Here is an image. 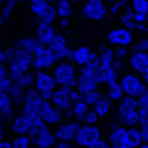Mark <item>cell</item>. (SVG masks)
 Segmentation results:
<instances>
[{
	"instance_id": "5b68a950",
	"label": "cell",
	"mask_w": 148,
	"mask_h": 148,
	"mask_svg": "<svg viewBox=\"0 0 148 148\" xmlns=\"http://www.w3.org/2000/svg\"><path fill=\"white\" fill-rule=\"evenodd\" d=\"M125 96H132V98H139L145 91H146V86H145V80L139 73L136 71H122L120 73V79H119Z\"/></svg>"
},
{
	"instance_id": "d590c367",
	"label": "cell",
	"mask_w": 148,
	"mask_h": 148,
	"mask_svg": "<svg viewBox=\"0 0 148 148\" xmlns=\"http://www.w3.org/2000/svg\"><path fill=\"white\" fill-rule=\"evenodd\" d=\"M129 7L138 14L148 16V0H129Z\"/></svg>"
},
{
	"instance_id": "680465c9",
	"label": "cell",
	"mask_w": 148,
	"mask_h": 148,
	"mask_svg": "<svg viewBox=\"0 0 148 148\" xmlns=\"http://www.w3.org/2000/svg\"><path fill=\"white\" fill-rule=\"evenodd\" d=\"M19 2H32V0H19Z\"/></svg>"
},
{
	"instance_id": "c3c4849f",
	"label": "cell",
	"mask_w": 148,
	"mask_h": 148,
	"mask_svg": "<svg viewBox=\"0 0 148 148\" xmlns=\"http://www.w3.org/2000/svg\"><path fill=\"white\" fill-rule=\"evenodd\" d=\"M0 64H7V54L2 45H0Z\"/></svg>"
},
{
	"instance_id": "6f0895ef",
	"label": "cell",
	"mask_w": 148,
	"mask_h": 148,
	"mask_svg": "<svg viewBox=\"0 0 148 148\" xmlns=\"http://www.w3.org/2000/svg\"><path fill=\"white\" fill-rule=\"evenodd\" d=\"M4 2H5V0H0V9H2V5H4Z\"/></svg>"
},
{
	"instance_id": "681fc988",
	"label": "cell",
	"mask_w": 148,
	"mask_h": 148,
	"mask_svg": "<svg viewBox=\"0 0 148 148\" xmlns=\"http://www.w3.org/2000/svg\"><path fill=\"white\" fill-rule=\"evenodd\" d=\"M4 134H5V120L0 117V139H4Z\"/></svg>"
},
{
	"instance_id": "11a10c76",
	"label": "cell",
	"mask_w": 148,
	"mask_h": 148,
	"mask_svg": "<svg viewBox=\"0 0 148 148\" xmlns=\"http://www.w3.org/2000/svg\"><path fill=\"white\" fill-rule=\"evenodd\" d=\"M4 21H5V16L2 14V11H0V26H2V25H4Z\"/></svg>"
},
{
	"instance_id": "7a4b0ae2",
	"label": "cell",
	"mask_w": 148,
	"mask_h": 148,
	"mask_svg": "<svg viewBox=\"0 0 148 148\" xmlns=\"http://www.w3.org/2000/svg\"><path fill=\"white\" fill-rule=\"evenodd\" d=\"M117 120L125 127H132L139 124V103L138 98L124 96L117 105Z\"/></svg>"
},
{
	"instance_id": "f6af8a7d",
	"label": "cell",
	"mask_w": 148,
	"mask_h": 148,
	"mask_svg": "<svg viewBox=\"0 0 148 148\" xmlns=\"http://www.w3.org/2000/svg\"><path fill=\"white\" fill-rule=\"evenodd\" d=\"M89 148H112V145L108 143V139H99V141H96L92 146H89Z\"/></svg>"
},
{
	"instance_id": "9c48e42d",
	"label": "cell",
	"mask_w": 148,
	"mask_h": 148,
	"mask_svg": "<svg viewBox=\"0 0 148 148\" xmlns=\"http://www.w3.org/2000/svg\"><path fill=\"white\" fill-rule=\"evenodd\" d=\"M30 11L38 18V21L54 23L56 19H59L56 5L47 2V0H32V2H30Z\"/></svg>"
},
{
	"instance_id": "7402d4cb",
	"label": "cell",
	"mask_w": 148,
	"mask_h": 148,
	"mask_svg": "<svg viewBox=\"0 0 148 148\" xmlns=\"http://www.w3.org/2000/svg\"><path fill=\"white\" fill-rule=\"evenodd\" d=\"M30 127H32V117H28L26 113H19L16 115L12 120H11V131L19 136V134H28L30 132Z\"/></svg>"
},
{
	"instance_id": "603a6c76",
	"label": "cell",
	"mask_w": 148,
	"mask_h": 148,
	"mask_svg": "<svg viewBox=\"0 0 148 148\" xmlns=\"http://www.w3.org/2000/svg\"><path fill=\"white\" fill-rule=\"evenodd\" d=\"M12 105H14V101H12L11 94L7 91H0V117H2L5 122L7 120H12L16 117Z\"/></svg>"
},
{
	"instance_id": "2e32d148",
	"label": "cell",
	"mask_w": 148,
	"mask_h": 148,
	"mask_svg": "<svg viewBox=\"0 0 148 148\" xmlns=\"http://www.w3.org/2000/svg\"><path fill=\"white\" fill-rule=\"evenodd\" d=\"M49 47H51V51L56 54V58L59 59V61H64V59H70V56H71V47H70V44H68V40H66V37L63 35V33H58L54 38H52V42L49 44Z\"/></svg>"
},
{
	"instance_id": "9a60e30c",
	"label": "cell",
	"mask_w": 148,
	"mask_h": 148,
	"mask_svg": "<svg viewBox=\"0 0 148 148\" xmlns=\"http://www.w3.org/2000/svg\"><path fill=\"white\" fill-rule=\"evenodd\" d=\"M108 143L112 145V148H136L129 139L127 127L122 125V124L112 127V131L108 134Z\"/></svg>"
},
{
	"instance_id": "52a82bcc",
	"label": "cell",
	"mask_w": 148,
	"mask_h": 148,
	"mask_svg": "<svg viewBox=\"0 0 148 148\" xmlns=\"http://www.w3.org/2000/svg\"><path fill=\"white\" fill-rule=\"evenodd\" d=\"M134 40H136L134 32L125 28V26H122V25L112 28L106 33V42L112 47H131L134 44Z\"/></svg>"
},
{
	"instance_id": "4fadbf2b",
	"label": "cell",
	"mask_w": 148,
	"mask_h": 148,
	"mask_svg": "<svg viewBox=\"0 0 148 148\" xmlns=\"http://www.w3.org/2000/svg\"><path fill=\"white\" fill-rule=\"evenodd\" d=\"M45 99L38 94V91L35 89V87H32V89H28L26 91V98H25V103L21 105V112L23 113H26L28 117H32V119H35V117H40V108H42V103H44Z\"/></svg>"
},
{
	"instance_id": "7dc6e473",
	"label": "cell",
	"mask_w": 148,
	"mask_h": 148,
	"mask_svg": "<svg viewBox=\"0 0 148 148\" xmlns=\"http://www.w3.org/2000/svg\"><path fill=\"white\" fill-rule=\"evenodd\" d=\"M54 148H73V143H70V141H58L54 145Z\"/></svg>"
},
{
	"instance_id": "484cf974",
	"label": "cell",
	"mask_w": 148,
	"mask_h": 148,
	"mask_svg": "<svg viewBox=\"0 0 148 148\" xmlns=\"http://www.w3.org/2000/svg\"><path fill=\"white\" fill-rule=\"evenodd\" d=\"M54 5H56L59 19H71V16H73V4H71V0H56Z\"/></svg>"
},
{
	"instance_id": "cb8c5ba5",
	"label": "cell",
	"mask_w": 148,
	"mask_h": 148,
	"mask_svg": "<svg viewBox=\"0 0 148 148\" xmlns=\"http://www.w3.org/2000/svg\"><path fill=\"white\" fill-rule=\"evenodd\" d=\"M99 77L103 86H110L120 79V71L115 66H99Z\"/></svg>"
},
{
	"instance_id": "bcb514c9",
	"label": "cell",
	"mask_w": 148,
	"mask_h": 148,
	"mask_svg": "<svg viewBox=\"0 0 148 148\" xmlns=\"http://www.w3.org/2000/svg\"><path fill=\"white\" fill-rule=\"evenodd\" d=\"M138 103H139V106H146V108H148V89L138 98Z\"/></svg>"
},
{
	"instance_id": "91938a15",
	"label": "cell",
	"mask_w": 148,
	"mask_h": 148,
	"mask_svg": "<svg viewBox=\"0 0 148 148\" xmlns=\"http://www.w3.org/2000/svg\"><path fill=\"white\" fill-rule=\"evenodd\" d=\"M47 2H51V4H54V2H56V0H47Z\"/></svg>"
},
{
	"instance_id": "b9f144b4",
	"label": "cell",
	"mask_w": 148,
	"mask_h": 148,
	"mask_svg": "<svg viewBox=\"0 0 148 148\" xmlns=\"http://www.w3.org/2000/svg\"><path fill=\"white\" fill-rule=\"evenodd\" d=\"M139 124H148V108L146 106H139Z\"/></svg>"
},
{
	"instance_id": "8d00e7d4",
	"label": "cell",
	"mask_w": 148,
	"mask_h": 148,
	"mask_svg": "<svg viewBox=\"0 0 148 148\" xmlns=\"http://www.w3.org/2000/svg\"><path fill=\"white\" fill-rule=\"evenodd\" d=\"M132 51H139V52H148V35H141L139 38L134 40V44L131 45Z\"/></svg>"
},
{
	"instance_id": "277c9868",
	"label": "cell",
	"mask_w": 148,
	"mask_h": 148,
	"mask_svg": "<svg viewBox=\"0 0 148 148\" xmlns=\"http://www.w3.org/2000/svg\"><path fill=\"white\" fill-rule=\"evenodd\" d=\"M82 98H84V94H82L77 87L58 86V89H56V91L52 92V96H51V101H52L58 108H61L63 112H66V110L71 108L73 103L79 101V99H82Z\"/></svg>"
},
{
	"instance_id": "f1b7e54d",
	"label": "cell",
	"mask_w": 148,
	"mask_h": 148,
	"mask_svg": "<svg viewBox=\"0 0 148 148\" xmlns=\"http://www.w3.org/2000/svg\"><path fill=\"white\" fill-rule=\"evenodd\" d=\"M26 91H28V89H25L21 84L12 82L7 92L11 94V98H12V101H14L16 105H23V103H25V98H26Z\"/></svg>"
},
{
	"instance_id": "8fae6325",
	"label": "cell",
	"mask_w": 148,
	"mask_h": 148,
	"mask_svg": "<svg viewBox=\"0 0 148 148\" xmlns=\"http://www.w3.org/2000/svg\"><path fill=\"white\" fill-rule=\"evenodd\" d=\"M103 138L101 134V129L98 125H91V124H82L80 125V131L77 134V139H75V145L79 148H89L92 146L96 141H99Z\"/></svg>"
},
{
	"instance_id": "ac0fdd59",
	"label": "cell",
	"mask_w": 148,
	"mask_h": 148,
	"mask_svg": "<svg viewBox=\"0 0 148 148\" xmlns=\"http://www.w3.org/2000/svg\"><path fill=\"white\" fill-rule=\"evenodd\" d=\"M94 54H96V52H94L91 47H87V45H79V47H75V49L71 51L70 61L75 63L79 68H82V66H86V64H89V63L92 61Z\"/></svg>"
},
{
	"instance_id": "d6a6232c",
	"label": "cell",
	"mask_w": 148,
	"mask_h": 148,
	"mask_svg": "<svg viewBox=\"0 0 148 148\" xmlns=\"http://www.w3.org/2000/svg\"><path fill=\"white\" fill-rule=\"evenodd\" d=\"M33 141L30 134H19L12 139V148H32Z\"/></svg>"
},
{
	"instance_id": "3957f363",
	"label": "cell",
	"mask_w": 148,
	"mask_h": 148,
	"mask_svg": "<svg viewBox=\"0 0 148 148\" xmlns=\"http://www.w3.org/2000/svg\"><path fill=\"white\" fill-rule=\"evenodd\" d=\"M52 75H54L58 86L77 87V80H79V66H77L75 63H71L70 59L58 61V64L52 68Z\"/></svg>"
},
{
	"instance_id": "d6986e66",
	"label": "cell",
	"mask_w": 148,
	"mask_h": 148,
	"mask_svg": "<svg viewBox=\"0 0 148 148\" xmlns=\"http://www.w3.org/2000/svg\"><path fill=\"white\" fill-rule=\"evenodd\" d=\"M32 141H33V146L37 148H54V145L58 143V138L54 131H51V127H45L35 136H32Z\"/></svg>"
},
{
	"instance_id": "4dcf8cb0",
	"label": "cell",
	"mask_w": 148,
	"mask_h": 148,
	"mask_svg": "<svg viewBox=\"0 0 148 148\" xmlns=\"http://www.w3.org/2000/svg\"><path fill=\"white\" fill-rule=\"evenodd\" d=\"M113 103H119L124 96H125V92H124V89H122V86H120V82L117 80V82H113V84H110V86H106V92H105Z\"/></svg>"
},
{
	"instance_id": "7bdbcfd3",
	"label": "cell",
	"mask_w": 148,
	"mask_h": 148,
	"mask_svg": "<svg viewBox=\"0 0 148 148\" xmlns=\"http://www.w3.org/2000/svg\"><path fill=\"white\" fill-rule=\"evenodd\" d=\"M136 32H138L139 35H148V19H146V21H143V23H138Z\"/></svg>"
},
{
	"instance_id": "f907efd6",
	"label": "cell",
	"mask_w": 148,
	"mask_h": 148,
	"mask_svg": "<svg viewBox=\"0 0 148 148\" xmlns=\"http://www.w3.org/2000/svg\"><path fill=\"white\" fill-rule=\"evenodd\" d=\"M0 148H12V141H9V139H0Z\"/></svg>"
},
{
	"instance_id": "5bb4252c",
	"label": "cell",
	"mask_w": 148,
	"mask_h": 148,
	"mask_svg": "<svg viewBox=\"0 0 148 148\" xmlns=\"http://www.w3.org/2000/svg\"><path fill=\"white\" fill-rule=\"evenodd\" d=\"M40 119L47 124V125H58L63 122L64 119V112L61 108H58L51 99H45L42 103V108H40Z\"/></svg>"
},
{
	"instance_id": "83f0119b",
	"label": "cell",
	"mask_w": 148,
	"mask_h": 148,
	"mask_svg": "<svg viewBox=\"0 0 148 148\" xmlns=\"http://www.w3.org/2000/svg\"><path fill=\"white\" fill-rule=\"evenodd\" d=\"M92 108H94V112H96L101 119H105V117H108V115L112 113V110H113V101L105 94V96H103V98L92 106Z\"/></svg>"
},
{
	"instance_id": "f546056e",
	"label": "cell",
	"mask_w": 148,
	"mask_h": 148,
	"mask_svg": "<svg viewBox=\"0 0 148 148\" xmlns=\"http://www.w3.org/2000/svg\"><path fill=\"white\" fill-rule=\"evenodd\" d=\"M99 66H115V47H103L99 52Z\"/></svg>"
},
{
	"instance_id": "4316f807",
	"label": "cell",
	"mask_w": 148,
	"mask_h": 148,
	"mask_svg": "<svg viewBox=\"0 0 148 148\" xmlns=\"http://www.w3.org/2000/svg\"><path fill=\"white\" fill-rule=\"evenodd\" d=\"M119 19H120V25H122V26H125V28L136 32V12H134L129 5L119 14Z\"/></svg>"
},
{
	"instance_id": "ffe728a7",
	"label": "cell",
	"mask_w": 148,
	"mask_h": 148,
	"mask_svg": "<svg viewBox=\"0 0 148 148\" xmlns=\"http://www.w3.org/2000/svg\"><path fill=\"white\" fill-rule=\"evenodd\" d=\"M58 35L54 23H45V21H38L37 25V40L42 45H49L52 42V38Z\"/></svg>"
},
{
	"instance_id": "30bf717a",
	"label": "cell",
	"mask_w": 148,
	"mask_h": 148,
	"mask_svg": "<svg viewBox=\"0 0 148 148\" xmlns=\"http://www.w3.org/2000/svg\"><path fill=\"white\" fill-rule=\"evenodd\" d=\"M80 125H82V122H79V120H75V119H68V120H63L61 124L56 125L54 134H56L58 141L75 143L77 134H79V131H80Z\"/></svg>"
},
{
	"instance_id": "60d3db41",
	"label": "cell",
	"mask_w": 148,
	"mask_h": 148,
	"mask_svg": "<svg viewBox=\"0 0 148 148\" xmlns=\"http://www.w3.org/2000/svg\"><path fill=\"white\" fill-rule=\"evenodd\" d=\"M99 115L94 112V108H91V112L86 115V119H84V122L82 124H91V125H98V122H99Z\"/></svg>"
},
{
	"instance_id": "ab89813d",
	"label": "cell",
	"mask_w": 148,
	"mask_h": 148,
	"mask_svg": "<svg viewBox=\"0 0 148 148\" xmlns=\"http://www.w3.org/2000/svg\"><path fill=\"white\" fill-rule=\"evenodd\" d=\"M125 7H127V5L122 4V2H112V4H108V12H110L112 16H115V14H120Z\"/></svg>"
},
{
	"instance_id": "1f68e13d",
	"label": "cell",
	"mask_w": 148,
	"mask_h": 148,
	"mask_svg": "<svg viewBox=\"0 0 148 148\" xmlns=\"http://www.w3.org/2000/svg\"><path fill=\"white\" fill-rule=\"evenodd\" d=\"M14 80L9 77V68L7 64H0V91H9L11 84Z\"/></svg>"
},
{
	"instance_id": "7c38bea8",
	"label": "cell",
	"mask_w": 148,
	"mask_h": 148,
	"mask_svg": "<svg viewBox=\"0 0 148 148\" xmlns=\"http://www.w3.org/2000/svg\"><path fill=\"white\" fill-rule=\"evenodd\" d=\"M58 58L56 54L51 51L49 45H40L33 56V68L35 70H51L58 64Z\"/></svg>"
},
{
	"instance_id": "f5cc1de1",
	"label": "cell",
	"mask_w": 148,
	"mask_h": 148,
	"mask_svg": "<svg viewBox=\"0 0 148 148\" xmlns=\"http://www.w3.org/2000/svg\"><path fill=\"white\" fill-rule=\"evenodd\" d=\"M106 2H108V4H112V2H122V4L127 5V4H129V0H106Z\"/></svg>"
},
{
	"instance_id": "44dd1931",
	"label": "cell",
	"mask_w": 148,
	"mask_h": 148,
	"mask_svg": "<svg viewBox=\"0 0 148 148\" xmlns=\"http://www.w3.org/2000/svg\"><path fill=\"white\" fill-rule=\"evenodd\" d=\"M91 112V106L84 101V98L82 99H79V101H75L71 105V108L70 110H66L64 112V117L66 119H75V120H79V122H84V119H86V115Z\"/></svg>"
},
{
	"instance_id": "9f6ffc18",
	"label": "cell",
	"mask_w": 148,
	"mask_h": 148,
	"mask_svg": "<svg viewBox=\"0 0 148 148\" xmlns=\"http://www.w3.org/2000/svg\"><path fill=\"white\" fill-rule=\"evenodd\" d=\"M138 148H148V143H141V145H139Z\"/></svg>"
},
{
	"instance_id": "8992f818",
	"label": "cell",
	"mask_w": 148,
	"mask_h": 148,
	"mask_svg": "<svg viewBox=\"0 0 148 148\" xmlns=\"http://www.w3.org/2000/svg\"><path fill=\"white\" fill-rule=\"evenodd\" d=\"M35 89L44 99H51L52 92L58 89V82L52 75V71L47 70H38L35 73Z\"/></svg>"
},
{
	"instance_id": "db71d44e",
	"label": "cell",
	"mask_w": 148,
	"mask_h": 148,
	"mask_svg": "<svg viewBox=\"0 0 148 148\" xmlns=\"http://www.w3.org/2000/svg\"><path fill=\"white\" fill-rule=\"evenodd\" d=\"M143 77V80H145V86H146V89H148V71L145 73V75H141Z\"/></svg>"
},
{
	"instance_id": "816d5d0a",
	"label": "cell",
	"mask_w": 148,
	"mask_h": 148,
	"mask_svg": "<svg viewBox=\"0 0 148 148\" xmlns=\"http://www.w3.org/2000/svg\"><path fill=\"white\" fill-rule=\"evenodd\" d=\"M59 26L61 28H68L70 26V19H59Z\"/></svg>"
},
{
	"instance_id": "e575fe53",
	"label": "cell",
	"mask_w": 148,
	"mask_h": 148,
	"mask_svg": "<svg viewBox=\"0 0 148 148\" xmlns=\"http://www.w3.org/2000/svg\"><path fill=\"white\" fill-rule=\"evenodd\" d=\"M103 96H105V92H103L101 89H94V91H91V92H86V94H84V101L92 108V106H94L101 98H103Z\"/></svg>"
},
{
	"instance_id": "836d02e7",
	"label": "cell",
	"mask_w": 148,
	"mask_h": 148,
	"mask_svg": "<svg viewBox=\"0 0 148 148\" xmlns=\"http://www.w3.org/2000/svg\"><path fill=\"white\" fill-rule=\"evenodd\" d=\"M16 82H18V84H21L25 89H32V87H35V73L28 70V71H25V73H23V75H21Z\"/></svg>"
},
{
	"instance_id": "6da1fadb",
	"label": "cell",
	"mask_w": 148,
	"mask_h": 148,
	"mask_svg": "<svg viewBox=\"0 0 148 148\" xmlns=\"http://www.w3.org/2000/svg\"><path fill=\"white\" fill-rule=\"evenodd\" d=\"M101 84V77H99V54L96 52L92 61L82 68H79V80H77V89L86 94L91 92L94 89H99Z\"/></svg>"
},
{
	"instance_id": "e0dca14e",
	"label": "cell",
	"mask_w": 148,
	"mask_h": 148,
	"mask_svg": "<svg viewBox=\"0 0 148 148\" xmlns=\"http://www.w3.org/2000/svg\"><path fill=\"white\" fill-rule=\"evenodd\" d=\"M127 64L132 71L139 73V75H145L148 71V52H139V51H131Z\"/></svg>"
},
{
	"instance_id": "ba28073f",
	"label": "cell",
	"mask_w": 148,
	"mask_h": 148,
	"mask_svg": "<svg viewBox=\"0 0 148 148\" xmlns=\"http://www.w3.org/2000/svg\"><path fill=\"white\" fill-rule=\"evenodd\" d=\"M108 2L106 0H86L82 5V16L91 21H103L108 16Z\"/></svg>"
},
{
	"instance_id": "f35d334b",
	"label": "cell",
	"mask_w": 148,
	"mask_h": 148,
	"mask_svg": "<svg viewBox=\"0 0 148 148\" xmlns=\"http://www.w3.org/2000/svg\"><path fill=\"white\" fill-rule=\"evenodd\" d=\"M18 2H19V0H9V2H4V5H2V9H0V11H2V14H4L5 18H9V16L12 14V11H14V7L18 5Z\"/></svg>"
},
{
	"instance_id": "74e56055",
	"label": "cell",
	"mask_w": 148,
	"mask_h": 148,
	"mask_svg": "<svg viewBox=\"0 0 148 148\" xmlns=\"http://www.w3.org/2000/svg\"><path fill=\"white\" fill-rule=\"evenodd\" d=\"M7 68H9V77L16 82L21 75H23V73H25V70L23 68H19L18 64H14V63H7Z\"/></svg>"
},
{
	"instance_id": "ee69618b",
	"label": "cell",
	"mask_w": 148,
	"mask_h": 148,
	"mask_svg": "<svg viewBox=\"0 0 148 148\" xmlns=\"http://www.w3.org/2000/svg\"><path fill=\"white\" fill-rule=\"evenodd\" d=\"M139 132H141V139L143 143H148V124H139Z\"/></svg>"
},
{
	"instance_id": "d4e9b609",
	"label": "cell",
	"mask_w": 148,
	"mask_h": 148,
	"mask_svg": "<svg viewBox=\"0 0 148 148\" xmlns=\"http://www.w3.org/2000/svg\"><path fill=\"white\" fill-rule=\"evenodd\" d=\"M18 49H21V51H25V52H30V54H33L35 56V52H37V49L42 45L38 40H37V37L33 38V37H23V38H19L16 44H14Z\"/></svg>"
}]
</instances>
